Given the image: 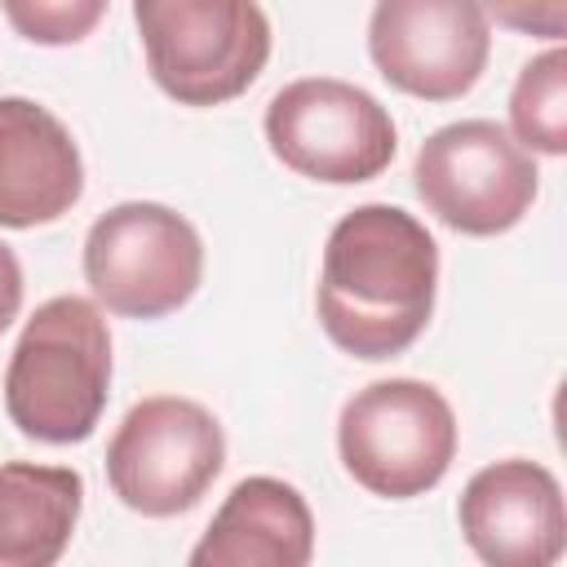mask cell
<instances>
[{
  "label": "cell",
  "instance_id": "1",
  "mask_svg": "<svg viewBox=\"0 0 567 567\" xmlns=\"http://www.w3.org/2000/svg\"><path fill=\"white\" fill-rule=\"evenodd\" d=\"M439 292V244L399 204L350 208L319 266V323L354 359H394L430 323Z\"/></svg>",
  "mask_w": 567,
  "mask_h": 567
},
{
  "label": "cell",
  "instance_id": "2",
  "mask_svg": "<svg viewBox=\"0 0 567 567\" xmlns=\"http://www.w3.org/2000/svg\"><path fill=\"white\" fill-rule=\"evenodd\" d=\"M111 394V332L89 297H49L27 319L9 372L4 412L35 443H84Z\"/></svg>",
  "mask_w": 567,
  "mask_h": 567
},
{
  "label": "cell",
  "instance_id": "3",
  "mask_svg": "<svg viewBox=\"0 0 567 567\" xmlns=\"http://www.w3.org/2000/svg\"><path fill=\"white\" fill-rule=\"evenodd\" d=\"M151 80L182 106L239 97L270 58V22L252 0H137Z\"/></svg>",
  "mask_w": 567,
  "mask_h": 567
},
{
  "label": "cell",
  "instance_id": "4",
  "mask_svg": "<svg viewBox=\"0 0 567 567\" xmlns=\"http://www.w3.org/2000/svg\"><path fill=\"white\" fill-rule=\"evenodd\" d=\"M346 474L385 501H412L443 483L456 456L452 403L416 377L363 385L337 421Z\"/></svg>",
  "mask_w": 567,
  "mask_h": 567
},
{
  "label": "cell",
  "instance_id": "5",
  "mask_svg": "<svg viewBox=\"0 0 567 567\" xmlns=\"http://www.w3.org/2000/svg\"><path fill=\"white\" fill-rule=\"evenodd\" d=\"M84 279L111 315L164 319L182 310L204 279L199 230L151 199L115 204L84 235Z\"/></svg>",
  "mask_w": 567,
  "mask_h": 567
},
{
  "label": "cell",
  "instance_id": "6",
  "mask_svg": "<svg viewBox=\"0 0 567 567\" xmlns=\"http://www.w3.org/2000/svg\"><path fill=\"white\" fill-rule=\"evenodd\" d=\"M221 465L226 434L217 416L182 394L133 403L106 443L111 492L146 518H173L199 505Z\"/></svg>",
  "mask_w": 567,
  "mask_h": 567
},
{
  "label": "cell",
  "instance_id": "7",
  "mask_svg": "<svg viewBox=\"0 0 567 567\" xmlns=\"http://www.w3.org/2000/svg\"><path fill=\"white\" fill-rule=\"evenodd\" d=\"M266 142L284 168L328 186L372 182L399 151L390 111L368 89L332 75L284 84L266 106Z\"/></svg>",
  "mask_w": 567,
  "mask_h": 567
},
{
  "label": "cell",
  "instance_id": "8",
  "mask_svg": "<svg viewBox=\"0 0 567 567\" xmlns=\"http://www.w3.org/2000/svg\"><path fill=\"white\" fill-rule=\"evenodd\" d=\"M421 204L461 235H501L536 199V159L496 120H456L434 128L416 151Z\"/></svg>",
  "mask_w": 567,
  "mask_h": 567
},
{
  "label": "cell",
  "instance_id": "9",
  "mask_svg": "<svg viewBox=\"0 0 567 567\" xmlns=\"http://www.w3.org/2000/svg\"><path fill=\"white\" fill-rule=\"evenodd\" d=\"M368 53L399 93L452 102L487 66V9L474 0H381L368 22Z\"/></svg>",
  "mask_w": 567,
  "mask_h": 567
},
{
  "label": "cell",
  "instance_id": "10",
  "mask_svg": "<svg viewBox=\"0 0 567 567\" xmlns=\"http://www.w3.org/2000/svg\"><path fill=\"white\" fill-rule=\"evenodd\" d=\"M456 518L483 567H558L567 549L563 487L523 456L483 465L465 483Z\"/></svg>",
  "mask_w": 567,
  "mask_h": 567
},
{
  "label": "cell",
  "instance_id": "11",
  "mask_svg": "<svg viewBox=\"0 0 567 567\" xmlns=\"http://www.w3.org/2000/svg\"><path fill=\"white\" fill-rule=\"evenodd\" d=\"M84 195L80 146L31 97H0V226L31 230L66 217Z\"/></svg>",
  "mask_w": 567,
  "mask_h": 567
},
{
  "label": "cell",
  "instance_id": "12",
  "mask_svg": "<svg viewBox=\"0 0 567 567\" xmlns=\"http://www.w3.org/2000/svg\"><path fill=\"white\" fill-rule=\"evenodd\" d=\"M315 514L306 496L275 478L252 474L230 487L186 567H310Z\"/></svg>",
  "mask_w": 567,
  "mask_h": 567
},
{
  "label": "cell",
  "instance_id": "13",
  "mask_svg": "<svg viewBox=\"0 0 567 567\" xmlns=\"http://www.w3.org/2000/svg\"><path fill=\"white\" fill-rule=\"evenodd\" d=\"M84 505V478L71 465H0V567H58Z\"/></svg>",
  "mask_w": 567,
  "mask_h": 567
},
{
  "label": "cell",
  "instance_id": "14",
  "mask_svg": "<svg viewBox=\"0 0 567 567\" xmlns=\"http://www.w3.org/2000/svg\"><path fill=\"white\" fill-rule=\"evenodd\" d=\"M509 124L514 142L532 155H563L567 151V53L554 44L532 58L509 93Z\"/></svg>",
  "mask_w": 567,
  "mask_h": 567
},
{
  "label": "cell",
  "instance_id": "15",
  "mask_svg": "<svg viewBox=\"0 0 567 567\" xmlns=\"http://www.w3.org/2000/svg\"><path fill=\"white\" fill-rule=\"evenodd\" d=\"M102 0H4V18L35 44H75L102 22Z\"/></svg>",
  "mask_w": 567,
  "mask_h": 567
},
{
  "label": "cell",
  "instance_id": "16",
  "mask_svg": "<svg viewBox=\"0 0 567 567\" xmlns=\"http://www.w3.org/2000/svg\"><path fill=\"white\" fill-rule=\"evenodd\" d=\"M22 310V266H18V252L0 239V332L18 319Z\"/></svg>",
  "mask_w": 567,
  "mask_h": 567
}]
</instances>
